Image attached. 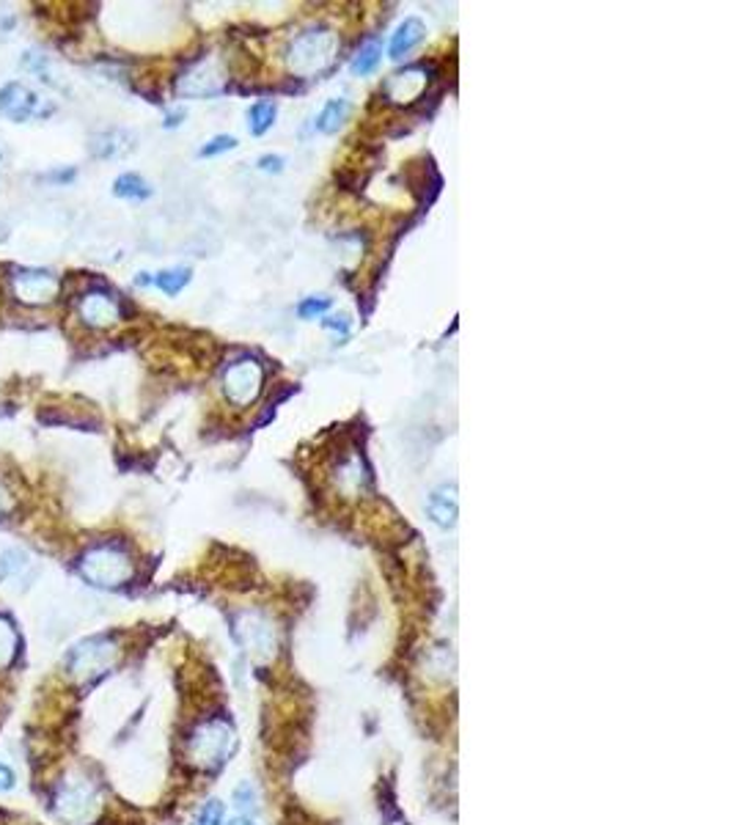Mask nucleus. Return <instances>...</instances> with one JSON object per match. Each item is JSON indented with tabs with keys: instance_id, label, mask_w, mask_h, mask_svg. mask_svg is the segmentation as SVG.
Listing matches in <instances>:
<instances>
[{
	"instance_id": "1",
	"label": "nucleus",
	"mask_w": 734,
	"mask_h": 825,
	"mask_svg": "<svg viewBox=\"0 0 734 825\" xmlns=\"http://www.w3.org/2000/svg\"><path fill=\"white\" fill-rule=\"evenodd\" d=\"M77 573L97 589H121L135 575V559L124 542H97L77 557Z\"/></svg>"
},
{
	"instance_id": "2",
	"label": "nucleus",
	"mask_w": 734,
	"mask_h": 825,
	"mask_svg": "<svg viewBox=\"0 0 734 825\" xmlns=\"http://www.w3.org/2000/svg\"><path fill=\"white\" fill-rule=\"evenodd\" d=\"M237 749V732L231 727L229 718H204L202 724H195L193 732L188 734V743H184V754H188V763L198 770H215L224 768L229 763V756Z\"/></svg>"
},
{
	"instance_id": "3",
	"label": "nucleus",
	"mask_w": 734,
	"mask_h": 825,
	"mask_svg": "<svg viewBox=\"0 0 734 825\" xmlns=\"http://www.w3.org/2000/svg\"><path fill=\"white\" fill-rule=\"evenodd\" d=\"M52 812L67 825H92L103 812L99 785L83 770H70L52 790Z\"/></svg>"
},
{
	"instance_id": "4",
	"label": "nucleus",
	"mask_w": 734,
	"mask_h": 825,
	"mask_svg": "<svg viewBox=\"0 0 734 825\" xmlns=\"http://www.w3.org/2000/svg\"><path fill=\"white\" fill-rule=\"evenodd\" d=\"M121 658L119 642L113 636H92L83 638L81 644L67 653L63 658V666L70 671V677L81 685H92V682L103 680L105 674L116 669Z\"/></svg>"
},
{
	"instance_id": "5",
	"label": "nucleus",
	"mask_w": 734,
	"mask_h": 825,
	"mask_svg": "<svg viewBox=\"0 0 734 825\" xmlns=\"http://www.w3.org/2000/svg\"><path fill=\"white\" fill-rule=\"evenodd\" d=\"M336 47H339V41H336V34H333V31H327V28L305 31V34H300L298 39L289 45V52H287L289 69H292L294 75H300V77L320 75V72H325V69L330 67L333 58H336Z\"/></svg>"
},
{
	"instance_id": "6",
	"label": "nucleus",
	"mask_w": 734,
	"mask_h": 825,
	"mask_svg": "<svg viewBox=\"0 0 734 825\" xmlns=\"http://www.w3.org/2000/svg\"><path fill=\"white\" fill-rule=\"evenodd\" d=\"M58 289H61V282H58V275L50 273V270L41 267H14L9 273V292L17 303L31 306H50L56 300Z\"/></svg>"
},
{
	"instance_id": "7",
	"label": "nucleus",
	"mask_w": 734,
	"mask_h": 825,
	"mask_svg": "<svg viewBox=\"0 0 734 825\" xmlns=\"http://www.w3.org/2000/svg\"><path fill=\"white\" fill-rule=\"evenodd\" d=\"M234 636L240 642V647L251 655L256 663H267L273 660L278 647L276 638V627L264 613L258 611H242L240 617L234 619Z\"/></svg>"
},
{
	"instance_id": "8",
	"label": "nucleus",
	"mask_w": 734,
	"mask_h": 825,
	"mask_svg": "<svg viewBox=\"0 0 734 825\" xmlns=\"http://www.w3.org/2000/svg\"><path fill=\"white\" fill-rule=\"evenodd\" d=\"M264 388V369L253 358H240L224 374V391L231 405L251 407Z\"/></svg>"
},
{
	"instance_id": "9",
	"label": "nucleus",
	"mask_w": 734,
	"mask_h": 825,
	"mask_svg": "<svg viewBox=\"0 0 734 825\" xmlns=\"http://www.w3.org/2000/svg\"><path fill=\"white\" fill-rule=\"evenodd\" d=\"M50 110L52 108H47L45 99H41L34 88L25 86V83L14 81L0 88V116H3V119L23 124V121L41 119V116H47Z\"/></svg>"
},
{
	"instance_id": "10",
	"label": "nucleus",
	"mask_w": 734,
	"mask_h": 825,
	"mask_svg": "<svg viewBox=\"0 0 734 825\" xmlns=\"http://www.w3.org/2000/svg\"><path fill=\"white\" fill-rule=\"evenodd\" d=\"M226 88V77L220 72L218 61L207 58V61L193 63L190 69H184L177 81V94L179 97H215Z\"/></svg>"
},
{
	"instance_id": "11",
	"label": "nucleus",
	"mask_w": 734,
	"mask_h": 825,
	"mask_svg": "<svg viewBox=\"0 0 734 825\" xmlns=\"http://www.w3.org/2000/svg\"><path fill=\"white\" fill-rule=\"evenodd\" d=\"M77 316L83 320V325L105 331L121 320V303L108 289H88L77 300Z\"/></svg>"
},
{
	"instance_id": "12",
	"label": "nucleus",
	"mask_w": 734,
	"mask_h": 825,
	"mask_svg": "<svg viewBox=\"0 0 734 825\" xmlns=\"http://www.w3.org/2000/svg\"><path fill=\"white\" fill-rule=\"evenodd\" d=\"M430 72L432 67H426V63L405 69V72H399V75H394L385 83V94H388L390 103H413V99H419L421 92L430 86Z\"/></svg>"
},
{
	"instance_id": "13",
	"label": "nucleus",
	"mask_w": 734,
	"mask_h": 825,
	"mask_svg": "<svg viewBox=\"0 0 734 825\" xmlns=\"http://www.w3.org/2000/svg\"><path fill=\"white\" fill-rule=\"evenodd\" d=\"M426 512H430L432 523L441 528H452L457 523L459 515V501H457V488L454 485H443L426 501Z\"/></svg>"
},
{
	"instance_id": "14",
	"label": "nucleus",
	"mask_w": 734,
	"mask_h": 825,
	"mask_svg": "<svg viewBox=\"0 0 734 825\" xmlns=\"http://www.w3.org/2000/svg\"><path fill=\"white\" fill-rule=\"evenodd\" d=\"M424 36H426V28L421 20H416V17L405 20V23L396 28V34L390 36L388 56L394 58V61H402L405 56H410V52L424 41Z\"/></svg>"
},
{
	"instance_id": "15",
	"label": "nucleus",
	"mask_w": 734,
	"mask_h": 825,
	"mask_svg": "<svg viewBox=\"0 0 734 825\" xmlns=\"http://www.w3.org/2000/svg\"><path fill=\"white\" fill-rule=\"evenodd\" d=\"M352 105L347 99H330V103L322 108V113L316 116V130L330 135V132H339V127L350 119Z\"/></svg>"
},
{
	"instance_id": "16",
	"label": "nucleus",
	"mask_w": 734,
	"mask_h": 825,
	"mask_svg": "<svg viewBox=\"0 0 734 825\" xmlns=\"http://www.w3.org/2000/svg\"><path fill=\"white\" fill-rule=\"evenodd\" d=\"M17 655H20L17 627H14L12 619L0 613V671L9 669V666L17 660Z\"/></svg>"
},
{
	"instance_id": "17",
	"label": "nucleus",
	"mask_w": 734,
	"mask_h": 825,
	"mask_svg": "<svg viewBox=\"0 0 734 825\" xmlns=\"http://www.w3.org/2000/svg\"><path fill=\"white\" fill-rule=\"evenodd\" d=\"M113 193L119 195V199L141 201V199H149L152 188L144 177H139V174H121V177L113 182Z\"/></svg>"
},
{
	"instance_id": "18",
	"label": "nucleus",
	"mask_w": 734,
	"mask_h": 825,
	"mask_svg": "<svg viewBox=\"0 0 734 825\" xmlns=\"http://www.w3.org/2000/svg\"><path fill=\"white\" fill-rule=\"evenodd\" d=\"M152 284H155L157 289H163L166 295H179L184 287L190 284V270L188 267H168V270H160V273L152 278Z\"/></svg>"
},
{
	"instance_id": "19",
	"label": "nucleus",
	"mask_w": 734,
	"mask_h": 825,
	"mask_svg": "<svg viewBox=\"0 0 734 825\" xmlns=\"http://www.w3.org/2000/svg\"><path fill=\"white\" fill-rule=\"evenodd\" d=\"M25 567H31V557L20 548H9L0 553V584L12 581L14 575L23 573Z\"/></svg>"
},
{
	"instance_id": "20",
	"label": "nucleus",
	"mask_w": 734,
	"mask_h": 825,
	"mask_svg": "<svg viewBox=\"0 0 734 825\" xmlns=\"http://www.w3.org/2000/svg\"><path fill=\"white\" fill-rule=\"evenodd\" d=\"M276 105L273 103H256L251 105V110H248V127H251V135H264V132L270 130L273 124H276Z\"/></svg>"
},
{
	"instance_id": "21",
	"label": "nucleus",
	"mask_w": 734,
	"mask_h": 825,
	"mask_svg": "<svg viewBox=\"0 0 734 825\" xmlns=\"http://www.w3.org/2000/svg\"><path fill=\"white\" fill-rule=\"evenodd\" d=\"M380 56H383V50H380L377 41H369L366 47H361V52H358L350 63L352 75H372L374 69L380 67Z\"/></svg>"
},
{
	"instance_id": "22",
	"label": "nucleus",
	"mask_w": 734,
	"mask_h": 825,
	"mask_svg": "<svg viewBox=\"0 0 734 825\" xmlns=\"http://www.w3.org/2000/svg\"><path fill=\"white\" fill-rule=\"evenodd\" d=\"M226 823V806L218 798H209L198 812H195L193 825H224Z\"/></svg>"
},
{
	"instance_id": "23",
	"label": "nucleus",
	"mask_w": 734,
	"mask_h": 825,
	"mask_svg": "<svg viewBox=\"0 0 734 825\" xmlns=\"http://www.w3.org/2000/svg\"><path fill=\"white\" fill-rule=\"evenodd\" d=\"M121 135H124V132H116L113 130V132H105V135L94 138V155L103 157V160L121 155V152H124V150H121V146L116 144V141H119Z\"/></svg>"
},
{
	"instance_id": "24",
	"label": "nucleus",
	"mask_w": 734,
	"mask_h": 825,
	"mask_svg": "<svg viewBox=\"0 0 734 825\" xmlns=\"http://www.w3.org/2000/svg\"><path fill=\"white\" fill-rule=\"evenodd\" d=\"M330 309V298H305L303 303L298 306V316L300 320H320L325 311Z\"/></svg>"
},
{
	"instance_id": "25",
	"label": "nucleus",
	"mask_w": 734,
	"mask_h": 825,
	"mask_svg": "<svg viewBox=\"0 0 734 825\" xmlns=\"http://www.w3.org/2000/svg\"><path fill=\"white\" fill-rule=\"evenodd\" d=\"M234 146H237L234 135H215L213 141H207V144L198 150V157H218V155H224V152H231Z\"/></svg>"
},
{
	"instance_id": "26",
	"label": "nucleus",
	"mask_w": 734,
	"mask_h": 825,
	"mask_svg": "<svg viewBox=\"0 0 734 825\" xmlns=\"http://www.w3.org/2000/svg\"><path fill=\"white\" fill-rule=\"evenodd\" d=\"M234 801L242 812H251V809H256V790L251 785H240L234 792Z\"/></svg>"
},
{
	"instance_id": "27",
	"label": "nucleus",
	"mask_w": 734,
	"mask_h": 825,
	"mask_svg": "<svg viewBox=\"0 0 734 825\" xmlns=\"http://www.w3.org/2000/svg\"><path fill=\"white\" fill-rule=\"evenodd\" d=\"M284 163H287V160H284L281 155H264L262 160H258V168H262V171H267V174H281Z\"/></svg>"
},
{
	"instance_id": "28",
	"label": "nucleus",
	"mask_w": 734,
	"mask_h": 825,
	"mask_svg": "<svg viewBox=\"0 0 734 825\" xmlns=\"http://www.w3.org/2000/svg\"><path fill=\"white\" fill-rule=\"evenodd\" d=\"M322 325H325L327 331H341V338L350 336V322H347V316H330V320H322Z\"/></svg>"
},
{
	"instance_id": "29",
	"label": "nucleus",
	"mask_w": 734,
	"mask_h": 825,
	"mask_svg": "<svg viewBox=\"0 0 734 825\" xmlns=\"http://www.w3.org/2000/svg\"><path fill=\"white\" fill-rule=\"evenodd\" d=\"M14 785H17V776H14V770L9 768V765L0 763V792L14 790Z\"/></svg>"
},
{
	"instance_id": "30",
	"label": "nucleus",
	"mask_w": 734,
	"mask_h": 825,
	"mask_svg": "<svg viewBox=\"0 0 734 825\" xmlns=\"http://www.w3.org/2000/svg\"><path fill=\"white\" fill-rule=\"evenodd\" d=\"M12 510H14L12 493H9V490L0 485V521H3V517H7Z\"/></svg>"
},
{
	"instance_id": "31",
	"label": "nucleus",
	"mask_w": 734,
	"mask_h": 825,
	"mask_svg": "<svg viewBox=\"0 0 734 825\" xmlns=\"http://www.w3.org/2000/svg\"><path fill=\"white\" fill-rule=\"evenodd\" d=\"M41 179H47V182H70V179H75V171H72V168H67V171L47 174V177H41Z\"/></svg>"
},
{
	"instance_id": "32",
	"label": "nucleus",
	"mask_w": 734,
	"mask_h": 825,
	"mask_svg": "<svg viewBox=\"0 0 734 825\" xmlns=\"http://www.w3.org/2000/svg\"><path fill=\"white\" fill-rule=\"evenodd\" d=\"M224 825H256V820H251L248 814H240V817H231L229 823H224Z\"/></svg>"
},
{
	"instance_id": "33",
	"label": "nucleus",
	"mask_w": 734,
	"mask_h": 825,
	"mask_svg": "<svg viewBox=\"0 0 734 825\" xmlns=\"http://www.w3.org/2000/svg\"><path fill=\"white\" fill-rule=\"evenodd\" d=\"M182 119H184V110H177V113H168L166 127H177V124H182Z\"/></svg>"
}]
</instances>
